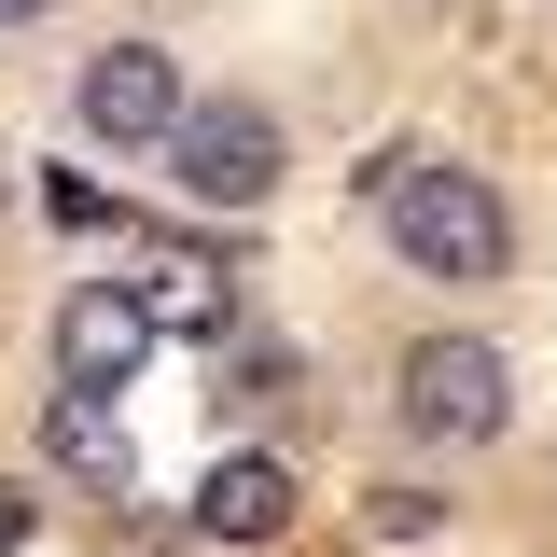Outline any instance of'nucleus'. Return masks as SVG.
I'll use <instances>...</instances> for the list:
<instances>
[{"instance_id":"f8f14e48","label":"nucleus","mask_w":557,"mask_h":557,"mask_svg":"<svg viewBox=\"0 0 557 557\" xmlns=\"http://www.w3.org/2000/svg\"><path fill=\"white\" fill-rule=\"evenodd\" d=\"M0 196H14V182H0Z\"/></svg>"},{"instance_id":"9d476101","label":"nucleus","mask_w":557,"mask_h":557,"mask_svg":"<svg viewBox=\"0 0 557 557\" xmlns=\"http://www.w3.org/2000/svg\"><path fill=\"white\" fill-rule=\"evenodd\" d=\"M28 530H42V502H28V487H0V544H28Z\"/></svg>"},{"instance_id":"f03ea898","label":"nucleus","mask_w":557,"mask_h":557,"mask_svg":"<svg viewBox=\"0 0 557 557\" xmlns=\"http://www.w3.org/2000/svg\"><path fill=\"white\" fill-rule=\"evenodd\" d=\"M168 168H182V196H209V209H265L278 196V112H251V98H196L182 139H168Z\"/></svg>"},{"instance_id":"20e7f679","label":"nucleus","mask_w":557,"mask_h":557,"mask_svg":"<svg viewBox=\"0 0 557 557\" xmlns=\"http://www.w3.org/2000/svg\"><path fill=\"white\" fill-rule=\"evenodd\" d=\"M182 57H153V42H112V57H84V126L112 139V153H168L182 139Z\"/></svg>"},{"instance_id":"f257e3e1","label":"nucleus","mask_w":557,"mask_h":557,"mask_svg":"<svg viewBox=\"0 0 557 557\" xmlns=\"http://www.w3.org/2000/svg\"><path fill=\"white\" fill-rule=\"evenodd\" d=\"M362 196L391 209V237H405L418 278H502V251H516V223H502V196H487L474 168H446V153H376L362 168Z\"/></svg>"},{"instance_id":"9b49d317","label":"nucleus","mask_w":557,"mask_h":557,"mask_svg":"<svg viewBox=\"0 0 557 557\" xmlns=\"http://www.w3.org/2000/svg\"><path fill=\"white\" fill-rule=\"evenodd\" d=\"M28 14H57V0H0V28H28Z\"/></svg>"},{"instance_id":"0eeeda50","label":"nucleus","mask_w":557,"mask_h":557,"mask_svg":"<svg viewBox=\"0 0 557 557\" xmlns=\"http://www.w3.org/2000/svg\"><path fill=\"white\" fill-rule=\"evenodd\" d=\"M196 530L209 544H278V530H293V474H278V460H223V474L196 487Z\"/></svg>"},{"instance_id":"1a4fd4ad","label":"nucleus","mask_w":557,"mask_h":557,"mask_svg":"<svg viewBox=\"0 0 557 557\" xmlns=\"http://www.w3.org/2000/svg\"><path fill=\"white\" fill-rule=\"evenodd\" d=\"M376 530H391V544H432V530H446V502H432V487H376Z\"/></svg>"},{"instance_id":"39448f33","label":"nucleus","mask_w":557,"mask_h":557,"mask_svg":"<svg viewBox=\"0 0 557 557\" xmlns=\"http://www.w3.org/2000/svg\"><path fill=\"white\" fill-rule=\"evenodd\" d=\"M139 362H153V307H139L126 278H84V293L57 307V376L84 391V405H112Z\"/></svg>"},{"instance_id":"423d86ee","label":"nucleus","mask_w":557,"mask_h":557,"mask_svg":"<svg viewBox=\"0 0 557 557\" xmlns=\"http://www.w3.org/2000/svg\"><path fill=\"white\" fill-rule=\"evenodd\" d=\"M126 293L153 307V335H223V321H237V293H223V265H209V251H182V237H153Z\"/></svg>"},{"instance_id":"6e6552de","label":"nucleus","mask_w":557,"mask_h":557,"mask_svg":"<svg viewBox=\"0 0 557 557\" xmlns=\"http://www.w3.org/2000/svg\"><path fill=\"white\" fill-rule=\"evenodd\" d=\"M57 460L112 474V460H126V446H112V405H84V391H70V405H57Z\"/></svg>"},{"instance_id":"7ed1b4c3","label":"nucleus","mask_w":557,"mask_h":557,"mask_svg":"<svg viewBox=\"0 0 557 557\" xmlns=\"http://www.w3.org/2000/svg\"><path fill=\"white\" fill-rule=\"evenodd\" d=\"M502 418H516L502 348H474V335L405 348V432H432V446H474V432H502Z\"/></svg>"}]
</instances>
